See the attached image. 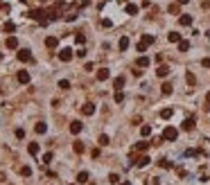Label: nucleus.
Masks as SVG:
<instances>
[{
    "instance_id": "obj_1",
    "label": "nucleus",
    "mask_w": 210,
    "mask_h": 185,
    "mask_svg": "<svg viewBox=\"0 0 210 185\" xmlns=\"http://www.w3.org/2000/svg\"><path fill=\"white\" fill-rule=\"evenodd\" d=\"M176 138H178V129H174V126H165V131H163V140L174 142Z\"/></svg>"
},
{
    "instance_id": "obj_2",
    "label": "nucleus",
    "mask_w": 210,
    "mask_h": 185,
    "mask_svg": "<svg viewBox=\"0 0 210 185\" xmlns=\"http://www.w3.org/2000/svg\"><path fill=\"white\" fill-rule=\"evenodd\" d=\"M18 61H23V63H27V61H32V52L30 50H25V47H23V50H18Z\"/></svg>"
},
{
    "instance_id": "obj_3",
    "label": "nucleus",
    "mask_w": 210,
    "mask_h": 185,
    "mask_svg": "<svg viewBox=\"0 0 210 185\" xmlns=\"http://www.w3.org/2000/svg\"><path fill=\"white\" fill-rule=\"evenodd\" d=\"M81 129H84V124H81L79 120L70 122V133H72V135H79V133H81Z\"/></svg>"
},
{
    "instance_id": "obj_4",
    "label": "nucleus",
    "mask_w": 210,
    "mask_h": 185,
    "mask_svg": "<svg viewBox=\"0 0 210 185\" xmlns=\"http://www.w3.org/2000/svg\"><path fill=\"white\" fill-rule=\"evenodd\" d=\"M16 79H18V84H30V72H27V70H18Z\"/></svg>"
},
{
    "instance_id": "obj_5",
    "label": "nucleus",
    "mask_w": 210,
    "mask_h": 185,
    "mask_svg": "<svg viewBox=\"0 0 210 185\" xmlns=\"http://www.w3.org/2000/svg\"><path fill=\"white\" fill-rule=\"evenodd\" d=\"M59 59H61V61H66V63H68V61L72 59V50H70V47H63V50L59 52Z\"/></svg>"
},
{
    "instance_id": "obj_6",
    "label": "nucleus",
    "mask_w": 210,
    "mask_h": 185,
    "mask_svg": "<svg viewBox=\"0 0 210 185\" xmlns=\"http://www.w3.org/2000/svg\"><path fill=\"white\" fill-rule=\"evenodd\" d=\"M194 122H197L194 118H185L183 124H181V129H183V131H192V129H194Z\"/></svg>"
},
{
    "instance_id": "obj_7",
    "label": "nucleus",
    "mask_w": 210,
    "mask_h": 185,
    "mask_svg": "<svg viewBox=\"0 0 210 185\" xmlns=\"http://www.w3.org/2000/svg\"><path fill=\"white\" fill-rule=\"evenodd\" d=\"M192 21H194V18L190 16V14H181V18H178V23L183 25V27H190V25H192Z\"/></svg>"
},
{
    "instance_id": "obj_8",
    "label": "nucleus",
    "mask_w": 210,
    "mask_h": 185,
    "mask_svg": "<svg viewBox=\"0 0 210 185\" xmlns=\"http://www.w3.org/2000/svg\"><path fill=\"white\" fill-rule=\"evenodd\" d=\"M140 43H145V45L149 47V45H154V43H156V36H154V34H142Z\"/></svg>"
},
{
    "instance_id": "obj_9",
    "label": "nucleus",
    "mask_w": 210,
    "mask_h": 185,
    "mask_svg": "<svg viewBox=\"0 0 210 185\" xmlns=\"http://www.w3.org/2000/svg\"><path fill=\"white\" fill-rule=\"evenodd\" d=\"M56 45H59V38H56V36H47V38H45V47H50V50H54Z\"/></svg>"
},
{
    "instance_id": "obj_10",
    "label": "nucleus",
    "mask_w": 210,
    "mask_h": 185,
    "mask_svg": "<svg viewBox=\"0 0 210 185\" xmlns=\"http://www.w3.org/2000/svg\"><path fill=\"white\" fill-rule=\"evenodd\" d=\"M111 77V72H109V68H102V70H97V79L100 81H106Z\"/></svg>"
},
{
    "instance_id": "obj_11",
    "label": "nucleus",
    "mask_w": 210,
    "mask_h": 185,
    "mask_svg": "<svg viewBox=\"0 0 210 185\" xmlns=\"http://www.w3.org/2000/svg\"><path fill=\"white\" fill-rule=\"evenodd\" d=\"M81 113H84V115H93V113H95V104H90V102L84 104V106H81Z\"/></svg>"
},
{
    "instance_id": "obj_12",
    "label": "nucleus",
    "mask_w": 210,
    "mask_h": 185,
    "mask_svg": "<svg viewBox=\"0 0 210 185\" xmlns=\"http://www.w3.org/2000/svg\"><path fill=\"white\" fill-rule=\"evenodd\" d=\"M5 45L9 47V50H16V47H18V38H16V36H9Z\"/></svg>"
},
{
    "instance_id": "obj_13",
    "label": "nucleus",
    "mask_w": 210,
    "mask_h": 185,
    "mask_svg": "<svg viewBox=\"0 0 210 185\" xmlns=\"http://www.w3.org/2000/svg\"><path fill=\"white\" fill-rule=\"evenodd\" d=\"M149 163H151V158H149V156H140V158L136 160V165H138V167H147Z\"/></svg>"
},
{
    "instance_id": "obj_14",
    "label": "nucleus",
    "mask_w": 210,
    "mask_h": 185,
    "mask_svg": "<svg viewBox=\"0 0 210 185\" xmlns=\"http://www.w3.org/2000/svg\"><path fill=\"white\" fill-rule=\"evenodd\" d=\"M156 75H158V77H167V75H169V66H158V68H156Z\"/></svg>"
},
{
    "instance_id": "obj_15",
    "label": "nucleus",
    "mask_w": 210,
    "mask_h": 185,
    "mask_svg": "<svg viewBox=\"0 0 210 185\" xmlns=\"http://www.w3.org/2000/svg\"><path fill=\"white\" fill-rule=\"evenodd\" d=\"M167 41H169V43H178V41H181V34H178V32H169V34H167Z\"/></svg>"
},
{
    "instance_id": "obj_16",
    "label": "nucleus",
    "mask_w": 210,
    "mask_h": 185,
    "mask_svg": "<svg viewBox=\"0 0 210 185\" xmlns=\"http://www.w3.org/2000/svg\"><path fill=\"white\" fill-rule=\"evenodd\" d=\"M118 47H120V50H122V52H125V50H127V47H129V38H127V36H122V38H120V41H118Z\"/></svg>"
},
{
    "instance_id": "obj_17",
    "label": "nucleus",
    "mask_w": 210,
    "mask_h": 185,
    "mask_svg": "<svg viewBox=\"0 0 210 185\" xmlns=\"http://www.w3.org/2000/svg\"><path fill=\"white\" fill-rule=\"evenodd\" d=\"M140 135H142V138L151 135V126H149V124H142V126H140Z\"/></svg>"
},
{
    "instance_id": "obj_18",
    "label": "nucleus",
    "mask_w": 210,
    "mask_h": 185,
    "mask_svg": "<svg viewBox=\"0 0 210 185\" xmlns=\"http://www.w3.org/2000/svg\"><path fill=\"white\" fill-rule=\"evenodd\" d=\"M27 151H30L32 156H36V153H39V142H30V144H27Z\"/></svg>"
},
{
    "instance_id": "obj_19",
    "label": "nucleus",
    "mask_w": 210,
    "mask_h": 185,
    "mask_svg": "<svg viewBox=\"0 0 210 185\" xmlns=\"http://www.w3.org/2000/svg\"><path fill=\"white\" fill-rule=\"evenodd\" d=\"M190 50V41H183V38H181L178 41V52H188Z\"/></svg>"
},
{
    "instance_id": "obj_20",
    "label": "nucleus",
    "mask_w": 210,
    "mask_h": 185,
    "mask_svg": "<svg viewBox=\"0 0 210 185\" xmlns=\"http://www.w3.org/2000/svg\"><path fill=\"white\" fill-rule=\"evenodd\" d=\"M172 115H174V109H163V111H160V118H163V120H169Z\"/></svg>"
},
{
    "instance_id": "obj_21",
    "label": "nucleus",
    "mask_w": 210,
    "mask_h": 185,
    "mask_svg": "<svg viewBox=\"0 0 210 185\" xmlns=\"http://www.w3.org/2000/svg\"><path fill=\"white\" fill-rule=\"evenodd\" d=\"M72 149H75V153H84V142H79V140H75V144H72Z\"/></svg>"
},
{
    "instance_id": "obj_22",
    "label": "nucleus",
    "mask_w": 210,
    "mask_h": 185,
    "mask_svg": "<svg viewBox=\"0 0 210 185\" xmlns=\"http://www.w3.org/2000/svg\"><path fill=\"white\" fill-rule=\"evenodd\" d=\"M125 9H127V14H129V16H136V14H138V5H127Z\"/></svg>"
},
{
    "instance_id": "obj_23",
    "label": "nucleus",
    "mask_w": 210,
    "mask_h": 185,
    "mask_svg": "<svg viewBox=\"0 0 210 185\" xmlns=\"http://www.w3.org/2000/svg\"><path fill=\"white\" fill-rule=\"evenodd\" d=\"M34 131H36V133H45V131H47V124H45V122H39V124L34 126Z\"/></svg>"
},
{
    "instance_id": "obj_24",
    "label": "nucleus",
    "mask_w": 210,
    "mask_h": 185,
    "mask_svg": "<svg viewBox=\"0 0 210 185\" xmlns=\"http://www.w3.org/2000/svg\"><path fill=\"white\" fill-rule=\"evenodd\" d=\"M151 61H149V56H140V59H138V68H147Z\"/></svg>"
},
{
    "instance_id": "obj_25",
    "label": "nucleus",
    "mask_w": 210,
    "mask_h": 185,
    "mask_svg": "<svg viewBox=\"0 0 210 185\" xmlns=\"http://www.w3.org/2000/svg\"><path fill=\"white\" fill-rule=\"evenodd\" d=\"M86 181H88V172H79V174H77V183L81 185V183H86Z\"/></svg>"
},
{
    "instance_id": "obj_26",
    "label": "nucleus",
    "mask_w": 210,
    "mask_h": 185,
    "mask_svg": "<svg viewBox=\"0 0 210 185\" xmlns=\"http://www.w3.org/2000/svg\"><path fill=\"white\" fill-rule=\"evenodd\" d=\"M185 81H188L190 86H194V84H197V77H194L192 72H185Z\"/></svg>"
},
{
    "instance_id": "obj_27",
    "label": "nucleus",
    "mask_w": 210,
    "mask_h": 185,
    "mask_svg": "<svg viewBox=\"0 0 210 185\" xmlns=\"http://www.w3.org/2000/svg\"><path fill=\"white\" fill-rule=\"evenodd\" d=\"M113 86H115V88L120 90L122 86H125V77H115V81H113Z\"/></svg>"
},
{
    "instance_id": "obj_28",
    "label": "nucleus",
    "mask_w": 210,
    "mask_h": 185,
    "mask_svg": "<svg viewBox=\"0 0 210 185\" xmlns=\"http://www.w3.org/2000/svg\"><path fill=\"white\" fill-rule=\"evenodd\" d=\"M167 12H169V14H174V16H176V14H178V2H172V5H169V7H167Z\"/></svg>"
},
{
    "instance_id": "obj_29",
    "label": "nucleus",
    "mask_w": 210,
    "mask_h": 185,
    "mask_svg": "<svg viewBox=\"0 0 210 185\" xmlns=\"http://www.w3.org/2000/svg\"><path fill=\"white\" fill-rule=\"evenodd\" d=\"M41 163H43V165H50V163H52V153H50V151H47V153H43Z\"/></svg>"
},
{
    "instance_id": "obj_30",
    "label": "nucleus",
    "mask_w": 210,
    "mask_h": 185,
    "mask_svg": "<svg viewBox=\"0 0 210 185\" xmlns=\"http://www.w3.org/2000/svg\"><path fill=\"white\" fill-rule=\"evenodd\" d=\"M2 30H5V32H14V30H16V25H14L12 21H7V23H5V27H2Z\"/></svg>"
},
{
    "instance_id": "obj_31",
    "label": "nucleus",
    "mask_w": 210,
    "mask_h": 185,
    "mask_svg": "<svg viewBox=\"0 0 210 185\" xmlns=\"http://www.w3.org/2000/svg\"><path fill=\"white\" fill-rule=\"evenodd\" d=\"M59 88H61V90H68V88H70V81H68V79H61V81H59Z\"/></svg>"
},
{
    "instance_id": "obj_32",
    "label": "nucleus",
    "mask_w": 210,
    "mask_h": 185,
    "mask_svg": "<svg viewBox=\"0 0 210 185\" xmlns=\"http://www.w3.org/2000/svg\"><path fill=\"white\" fill-rule=\"evenodd\" d=\"M75 41H77L79 45H84V41H86V36H84L81 32H77V34H75Z\"/></svg>"
},
{
    "instance_id": "obj_33",
    "label": "nucleus",
    "mask_w": 210,
    "mask_h": 185,
    "mask_svg": "<svg viewBox=\"0 0 210 185\" xmlns=\"http://www.w3.org/2000/svg\"><path fill=\"white\" fill-rule=\"evenodd\" d=\"M169 93H172V84L165 81V84H163V95H169Z\"/></svg>"
},
{
    "instance_id": "obj_34",
    "label": "nucleus",
    "mask_w": 210,
    "mask_h": 185,
    "mask_svg": "<svg viewBox=\"0 0 210 185\" xmlns=\"http://www.w3.org/2000/svg\"><path fill=\"white\" fill-rule=\"evenodd\" d=\"M100 144H102V147H106V144H109V135H100Z\"/></svg>"
},
{
    "instance_id": "obj_35",
    "label": "nucleus",
    "mask_w": 210,
    "mask_h": 185,
    "mask_svg": "<svg viewBox=\"0 0 210 185\" xmlns=\"http://www.w3.org/2000/svg\"><path fill=\"white\" fill-rule=\"evenodd\" d=\"M147 147H149V142H140V144H136L138 151H147Z\"/></svg>"
},
{
    "instance_id": "obj_36",
    "label": "nucleus",
    "mask_w": 210,
    "mask_h": 185,
    "mask_svg": "<svg viewBox=\"0 0 210 185\" xmlns=\"http://www.w3.org/2000/svg\"><path fill=\"white\" fill-rule=\"evenodd\" d=\"M16 138L23 140V138H25V129H16Z\"/></svg>"
},
{
    "instance_id": "obj_37",
    "label": "nucleus",
    "mask_w": 210,
    "mask_h": 185,
    "mask_svg": "<svg viewBox=\"0 0 210 185\" xmlns=\"http://www.w3.org/2000/svg\"><path fill=\"white\" fill-rule=\"evenodd\" d=\"M21 174H23V176H32V167H23Z\"/></svg>"
},
{
    "instance_id": "obj_38",
    "label": "nucleus",
    "mask_w": 210,
    "mask_h": 185,
    "mask_svg": "<svg viewBox=\"0 0 210 185\" xmlns=\"http://www.w3.org/2000/svg\"><path fill=\"white\" fill-rule=\"evenodd\" d=\"M122 100H125V93H122V90H118V93H115V102H118V104H120V102H122Z\"/></svg>"
},
{
    "instance_id": "obj_39",
    "label": "nucleus",
    "mask_w": 210,
    "mask_h": 185,
    "mask_svg": "<svg viewBox=\"0 0 210 185\" xmlns=\"http://www.w3.org/2000/svg\"><path fill=\"white\" fill-rule=\"evenodd\" d=\"M109 181H111V183H120V176H118V174H111Z\"/></svg>"
},
{
    "instance_id": "obj_40",
    "label": "nucleus",
    "mask_w": 210,
    "mask_h": 185,
    "mask_svg": "<svg viewBox=\"0 0 210 185\" xmlns=\"http://www.w3.org/2000/svg\"><path fill=\"white\" fill-rule=\"evenodd\" d=\"M201 66H203V68H210V56H206V59H201Z\"/></svg>"
},
{
    "instance_id": "obj_41",
    "label": "nucleus",
    "mask_w": 210,
    "mask_h": 185,
    "mask_svg": "<svg viewBox=\"0 0 210 185\" xmlns=\"http://www.w3.org/2000/svg\"><path fill=\"white\" fill-rule=\"evenodd\" d=\"M160 167H165V169H169V167H172V163H169V160H160Z\"/></svg>"
},
{
    "instance_id": "obj_42",
    "label": "nucleus",
    "mask_w": 210,
    "mask_h": 185,
    "mask_svg": "<svg viewBox=\"0 0 210 185\" xmlns=\"http://www.w3.org/2000/svg\"><path fill=\"white\" fill-rule=\"evenodd\" d=\"M75 54H77L79 59H84V56H86V50H84V47H81V50H77V52H75Z\"/></svg>"
},
{
    "instance_id": "obj_43",
    "label": "nucleus",
    "mask_w": 210,
    "mask_h": 185,
    "mask_svg": "<svg viewBox=\"0 0 210 185\" xmlns=\"http://www.w3.org/2000/svg\"><path fill=\"white\" fill-rule=\"evenodd\" d=\"M111 25H113V23L109 21V18H104V21H102V27H111Z\"/></svg>"
},
{
    "instance_id": "obj_44",
    "label": "nucleus",
    "mask_w": 210,
    "mask_h": 185,
    "mask_svg": "<svg viewBox=\"0 0 210 185\" xmlns=\"http://www.w3.org/2000/svg\"><path fill=\"white\" fill-rule=\"evenodd\" d=\"M206 104H208V106H206V109H208V111H210V93H208V95H206Z\"/></svg>"
},
{
    "instance_id": "obj_45",
    "label": "nucleus",
    "mask_w": 210,
    "mask_h": 185,
    "mask_svg": "<svg viewBox=\"0 0 210 185\" xmlns=\"http://www.w3.org/2000/svg\"><path fill=\"white\" fill-rule=\"evenodd\" d=\"M176 2H178V5H188V2H190V0H176Z\"/></svg>"
},
{
    "instance_id": "obj_46",
    "label": "nucleus",
    "mask_w": 210,
    "mask_h": 185,
    "mask_svg": "<svg viewBox=\"0 0 210 185\" xmlns=\"http://www.w3.org/2000/svg\"><path fill=\"white\" fill-rule=\"evenodd\" d=\"M208 38H210V34H208Z\"/></svg>"
},
{
    "instance_id": "obj_47",
    "label": "nucleus",
    "mask_w": 210,
    "mask_h": 185,
    "mask_svg": "<svg viewBox=\"0 0 210 185\" xmlns=\"http://www.w3.org/2000/svg\"><path fill=\"white\" fill-rule=\"evenodd\" d=\"M72 185H75V183H72Z\"/></svg>"
}]
</instances>
